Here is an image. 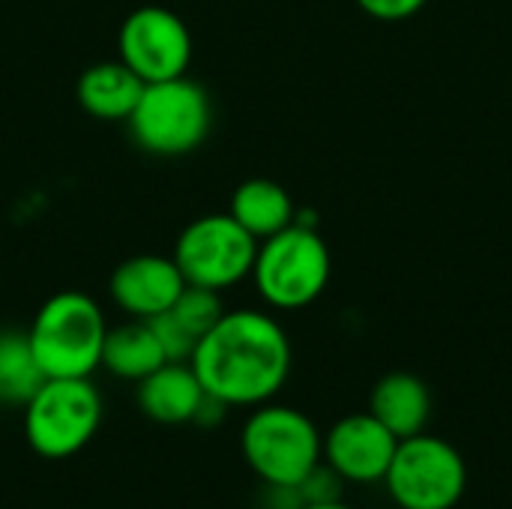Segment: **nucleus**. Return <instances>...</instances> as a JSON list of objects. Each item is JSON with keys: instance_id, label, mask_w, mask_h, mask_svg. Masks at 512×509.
<instances>
[{"instance_id": "nucleus-1", "label": "nucleus", "mask_w": 512, "mask_h": 509, "mask_svg": "<svg viewBox=\"0 0 512 509\" xmlns=\"http://www.w3.org/2000/svg\"><path fill=\"white\" fill-rule=\"evenodd\" d=\"M189 366L207 396L228 408H258L288 384L291 339L267 312L225 309L198 339Z\"/></svg>"}, {"instance_id": "nucleus-2", "label": "nucleus", "mask_w": 512, "mask_h": 509, "mask_svg": "<svg viewBox=\"0 0 512 509\" xmlns=\"http://www.w3.org/2000/svg\"><path fill=\"white\" fill-rule=\"evenodd\" d=\"M105 336V312L84 291L51 294L27 327L33 357L45 378H90L102 369Z\"/></svg>"}, {"instance_id": "nucleus-3", "label": "nucleus", "mask_w": 512, "mask_h": 509, "mask_svg": "<svg viewBox=\"0 0 512 509\" xmlns=\"http://www.w3.org/2000/svg\"><path fill=\"white\" fill-rule=\"evenodd\" d=\"M333 261L315 225L294 222L285 231L258 243L252 282L258 297L276 312L312 306L330 282Z\"/></svg>"}, {"instance_id": "nucleus-4", "label": "nucleus", "mask_w": 512, "mask_h": 509, "mask_svg": "<svg viewBox=\"0 0 512 509\" xmlns=\"http://www.w3.org/2000/svg\"><path fill=\"white\" fill-rule=\"evenodd\" d=\"M132 141L150 156H186L213 129L210 93L189 75L144 84L129 120Z\"/></svg>"}, {"instance_id": "nucleus-5", "label": "nucleus", "mask_w": 512, "mask_h": 509, "mask_svg": "<svg viewBox=\"0 0 512 509\" xmlns=\"http://www.w3.org/2000/svg\"><path fill=\"white\" fill-rule=\"evenodd\" d=\"M324 438L312 417L291 405L264 402L252 408L240 432V450L264 486H300L321 462Z\"/></svg>"}, {"instance_id": "nucleus-6", "label": "nucleus", "mask_w": 512, "mask_h": 509, "mask_svg": "<svg viewBox=\"0 0 512 509\" xmlns=\"http://www.w3.org/2000/svg\"><path fill=\"white\" fill-rule=\"evenodd\" d=\"M102 396L90 378H45L24 405V438L42 459L81 453L99 432Z\"/></svg>"}, {"instance_id": "nucleus-7", "label": "nucleus", "mask_w": 512, "mask_h": 509, "mask_svg": "<svg viewBox=\"0 0 512 509\" xmlns=\"http://www.w3.org/2000/svg\"><path fill=\"white\" fill-rule=\"evenodd\" d=\"M384 486L399 509H453L468 492L462 453L438 435L399 441Z\"/></svg>"}, {"instance_id": "nucleus-8", "label": "nucleus", "mask_w": 512, "mask_h": 509, "mask_svg": "<svg viewBox=\"0 0 512 509\" xmlns=\"http://www.w3.org/2000/svg\"><path fill=\"white\" fill-rule=\"evenodd\" d=\"M255 252L258 240L231 213H207L180 231L171 258L186 285L222 294L252 276Z\"/></svg>"}, {"instance_id": "nucleus-9", "label": "nucleus", "mask_w": 512, "mask_h": 509, "mask_svg": "<svg viewBox=\"0 0 512 509\" xmlns=\"http://www.w3.org/2000/svg\"><path fill=\"white\" fill-rule=\"evenodd\" d=\"M117 60H123L144 84L180 78L192 63V33L186 21L159 3L138 6L117 33Z\"/></svg>"}, {"instance_id": "nucleus-10", "label": "nucleus", "mask_w": 512, "mask_h": 509, "mask_svg": "<svg viewBox=\"0 0 512 509\" xmlns=\"http://www.w3.org/2000/svg\"><path fill=\"white\" fill-rule=\"evenodd\" d=\"M396 447L399 438L384 423H378L369 411H363V414H348L330 426V432L324 435L321 459L345 483L369 486V483H384Z\"/></svg>"}, {"instance_id": "nucleus-11", "label": "nucleus", "mask_w": 512, "mask_h": 509, "mask_svg": "<svg viewBox=\"0 0 512 509\" xmlns=\"http://www.w3.org/2000/svg\"><path fill=\"white\" fill-rule=\"evenodd\" d=\"M186 279L168 255H132L120 261L108 279V294L120 312L138 321H150L168 312L183 294Z\"/></svg>"}, {"instance_id": "nucleus-12", "label": "nucleus", "mask_w": 512, "mask_h": 509, "mask_svg": "<svg viewBox=\"0 0 512 509\" xmlns=\"http://www.w3.org/2000/svg\"><path fill=\"white\" fill-rule=\"evenodd\" d=\"M207 399L189 363H162L153 375L138 381V408L159 426H186Z\"/></svg>"}, {"instance_id": "nucleus-13", "label": "nucleus", "mask_w": 512, "mask_h": 509, "mask_svg": "<svg viewBox=\"0 0 512 509\" xmlns=\"http://www.w3.org/2000/svg\"><path fill=\"white\" fill-rule=\"evenodd\" d=\"M369 414L384 423L399 441H405L426 432V423L432 417V393L417 375L390 372L372 387Z\"/></svg>"}, {"instance_id": "nucleus-14", "label": "nucleus", "mask_w": 512, "mask_h": 509, "mask_svg": "<svg viewBox=\"0 0 512 509\" xmlns=\"http://www.w3.org/2000/svg\"><path fill=\"white\" fill-rule=\"evenodd\" d=\"M141 90H144V81L123 60H102V63L87 66L75 87L81 108L90 117L108 120V123L129 120Z\"/></svg>"}, {"instance_id": "nucleus-15", "label": "nucleus", "mask_w": 512, "mask_h": 509, "mask_svg": "<svg viewBox=\"0 0 512 509\" xmlns=\"http://www.w3.org/2000/svg\"><path fill=\"white\" fill-rule=\"evenodd\" d=\"M228 213L258 243L279 234V231H285L297 219V207H294V198L288 195V189L282 183H276V180H267V177L243 180L231 195Z\"/></svg>"}, {"instance_id": "nucleus-16", "label": "nucleus", "mask_w": 512, "mask_h": 509, "mask_svg": "<svg viewBox=\"0 0 512 509\" xmlns=\"http://www.w3.org/2000/svg\"><path fill=\"white\" fill-rule=\"evenodd\" d=\"M162 363L168 360L162 354V345L150 321L129 318L120 327H108L105 348H102V369H108L114 378L138 384L147 375H153Z\"/></svg>"}, {"instance_id": "nucleus-17", "label": "nucleus", "mask_w": 512, "mask_h": 509, "mask_svg": "<svg viewBox=\"0 0 512 509\" xmlns=\"http://www.w3.org/2000/svg\"><path fill=\"white\" fill-rule=\"evenodd\" d=\"M42 381L45 375L33 357L27 330H0V405L24 408Z\"/></svg>"}, {"instance_id": "nucleus-18", "label": "nucleus", "mask_w": 512, "mask_h": 509, "mask_svg": "<svg viewBox=\"0 0 512 509\" xmlns=\"http://www.w3.org/2000/svg\"><path fill=\"white\" fill-rule=\"evenodd\" d=\"M168 312H171L195 339H201V336L225 315V306H222L219 291L198 288V285H186L183 294L177 297V303H174Z\"/></svg>"}, {"instance_id": "nucleus-19", "label": "nucleus", "mask_w": 512, "mask_h": 509, "mask_svg": "<svg viewBox=\"0 0 512 509\" xmlns=\"http://www.w3.org/2000/svg\"><path fill=\"white\" fill-rule=\"evenodd\" d=\"M150 327H153L168 363H189L192 360V351H195L198 339L171 312H162V315L150 318Z\"/></svg>"}, {"instance_id": "nucleus-20", "label": "nucleus", "mask_w": 512, "mask_h": 509, "mask_svg": "<svg viewBox=\"0 0 512 509\" xmlns=\"http://www.w3.org/2000/svg\"><path fill=\"white\" fill-rule=\"evenodd\" d=\"M345 480L321 459L306 477L303 483L297 486L303 504H333V501H342V492H345Z\"/></svg>"}, {"instance_id": "nucleus-21", "label": "nucleus", "mask_w": 512, "mask_h": 509, "mask_svg": "<svg viewBox=\"0 0 512 509\" xmlns=\"http://www.w3.org/2000/svg\"><path fill=\"white\" fill-rule=\"evenodd\" d=\"M429 0H357V6L378 21H405L417 15Z\"/></svg>"}, {"instance_id": "nucleus-22", "label": "nucleus", "mask_w": 512, "mask_h": 509, "mask_svg": "<svg viewBox=\"0 0 512 509\" xmlns=\"http://www.w3.org/2000/svg\"><path fill=\"white\" fill-rule=\"evenodd\" d=\"M300 509H351L345 501H333V504H303Z\"/></svg>"}]
</instances>
